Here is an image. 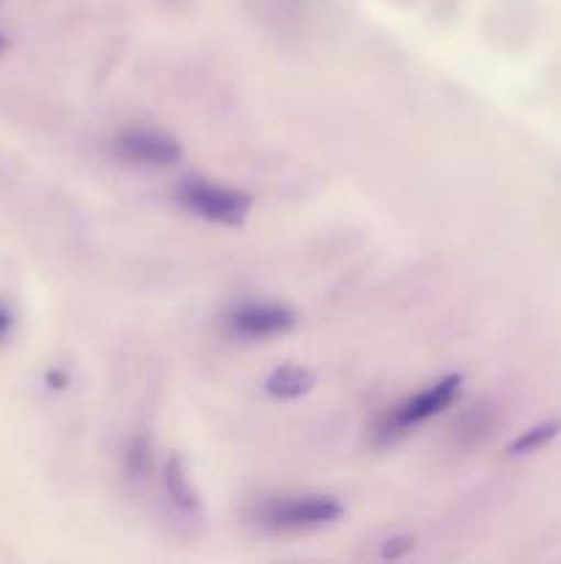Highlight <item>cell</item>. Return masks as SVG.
<instances>
[{"mask_svg":"<svg viewBox=\"0 0 561 564\" xmlns=\"http://www.w3.org/2000/svg\"><path fill=\"white\" fill-rule=\"evenodd\" d=\"M344 516V507L330 496H278L253 512V523L275 534L314 532L336 523Z\"/></svg>","mask_w":561,"mask_h":564,"instance_id":"1","label":"cell"},{"mask_svg":"<svg viewBox=\"0 0 561 564\" xmlns=\"http://www.w3.org/2000/svg\"><path fill=\"white\" fill-rule=\"evenodd\" d=\"M182 207L209 224L242 226L251 215V196L237 187L218 185L209 180H185L176 191Z\"/></svg>","mask_w":561,"mask_h":564,"instance_id":"2","label":"cell"},{"mask_svg":"<svg viewBox=\"0 0 561 564\" xmlns=\"http://www.w3.org/2000/svg\"><path fill=\"white\" fill-rule=\"evenodd\" d=\"M462 380L457 375H449V378L438 380L429 389L418 391L416 397L405 400L402 405H396L394 411L385 416L383 427H380V435L383 438H394V435H405L410 427H418V424L429 422V419L438 416L440 411L451 405L460 394Z\"/></svg>","mask_w":561,"mask_h":564,"instance_id":"3","label":"cell"},{"mask_svg":"<svg viewBox=\"0 0 561 564\" xmlns=\"http://www.w3.org/2000/svg\"><path fill=\"white\" fill-rule=\"evenodd\" d=\"M113 152L132 165L168 169L182 160V147L157 130H127L113 141Z\"/></svg>","mask_w":561,"mask_h":564,"instance_id":"4","label":"cell"},{"mask_svg":"<svg viewBox=\"0 0 561 564\" xmlns=\"http://www.w3.org/2000/svg\"><path fill=\"white\" fill-rule=\"evenodd\" d=\"M231 330L245 339H270L295 325V314L275 303H245L229 317Z\"/></svg>","mask_w":561,"mask_h":564,"instance_id":"5","label":"cell"},{"mask_svg":"<svg viewBox=\"0 0 561 564\" xmlns=\"http://www.w3.org/2000/svg\"><path fill=\"white\" fill-rule=\"evenodd\" d=\"M314 386H317V375L306 367H297V364L275 367L264 380V389L275 400H297V397L308 394Z\"/></svg>","mask_w":561,"mask_h":564,"instance_id":"6","label":"cell"},{"mask_svg":"<svg viewBox=\"0 0 561 564\" xmlns=\"http://www.w3.org/2000/svg\"><path fill=\"white\" fill-rule=\"evenodd\" d=\"M165 488H168V496L174 499V505L185 512L198 510V494L190 482V474H187V466L182 457H170L168 468H165Z\"/></svg>","mask_w":561,"mask_h":564,"instance_id":"7","label":"cell"},{"mask_svg":"<svg viewBox=\"0 0 561 564\" xmlns=\"http://www.w3.org/2000/svg\"><path fill=\"white\" fill-rule=\"evenodd\" d=\"M495 424H498V419H495V413L490 411V408H471V413H468L465 419L460 422V427H457V433L468 435V441H471V446L482 444L484 438H490L495 430Z\"/></svg>","mask_w":561,"mask_h":564,"instance_id":"8","label":"cell"},{"mask_svg":"<svg viewBox=\"0 0 561 564\" xmlns=\"http://www.w3.org/2000/svg\"><path fill=\"white\" fill-rule=\"evenodd\" d=\"M561 424L559 422H548V424H539V427L528 430V433H522L520 438L512 444V455H531V452L542 449L544 444H550V441L559 435Z\"/></svg>","mask_w":561,"mask_h":564,"instance_id":"9","label":"cell"},{"mask_svg":"<svg viewBox=\"0 0 561 564\" xmlns=\"http://www.w3.org/2000/svg\"><path fill=\"white\" fill-rule=\"evenodd\" d=\"M148 455H152V446H148L146 438H132L130 444H127V452H124V466L127 471H130L132 479H141L143 474H146L148 468Z\"/></svg>","mask_w":561,"mask_h":564,"instance_id":"10","label":"cell"},{"mask_svg":"<svg viewBox=\"0 0 561 564\" xmlns=\"http://www.w3.org/2000/svg\"><path fill=\"white\" fill-rule=\"evenodd\" d=\"M407 551H413V538H391L383 545V560H399Z\"/></svg>","mask_w":561,"mask_h":564,"instance_id":"11","label":"cell"},{"mask_svg":"<svg viewBox=\"0 0 561 564\" xmlns=\"http://www.w3.org/2000/svg\"><path fill=\"white\" fill-rule=\"evenodd\" d=\"M9 330H11V314H9V308L0 306V339H3Z\"/></svg>","mask_w":561,"mask_h":564,"instance_id":"12","label":"cell"},{"mask_svg":"<svg viewBox=\"0 0 561 564\" xmlns=\"http://www.w3.org/2000/svg\"><path fill=\"white\" fill-rule=\"evenodd\" d=\"M9 47V44H6V39H3V33H0V53H3V50Z\"/></svg>","mask_w":561,"mask_h":564,"instance_id":"13","label":"cell"}]
</instances>
